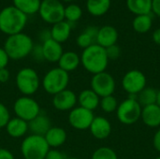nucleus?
<instances>
[{
    "label": "nucleus",
    "mask_w": 160,
    "mask_h": 159,
    "mask_svg": "<svg viewBox=\"0 0 160 159\" xmlns=\"http://www.w3.org/2000/svg\"><path fill=\"white\" fill-rule=\"evenodd\" d=\"M81 64L86 71L93 75L106 71L109 64L106 50L97 43L91 45L82 51Z\"/></svg>",
    "instance_id": "1"
},
{
    "label": "nucleus",
    "mask_w": 160,
    "mask_h": 159,
    "mask_svg": "<svg viewBox=\"0 0 160 159\" xmlns=\"http://www.w3.org/2000/svg\"><path fill=\"white\" fill-rule=\"evenodd\" d=\"M33 47L34 43L32 38L22 32L8 36L3 48L9 59L21 60L31 54Z\"/></svg>",
    "instance_id": "2"
},
{
    "label": "nucleus",
    "mask_w": 160,
    "mask_h": 159,
    "mask_svg": "<svg viewBox=\"0 0 160 159\" xmlns=\"http://www.w3.org/2000/svg\"><path fill=\"white\" fill-rule=\"evenodd\" d=\"M27 22V15L14 6H9L0 11V31L8 36L22 33Z\"/></svg>",
    "instance_id": "3"
},
{
    "label": "nucleus",
    "mask_w": 160,
    "mask_h": 159,
    "mask_svg": "<svg viewBox=\"0 0 160 159\" xmlns=\"http://www.w3.org/2000/svg\"><path fill=\"white\" fill-rule=\"evenodd\" d=\"M49 150L50 147L43 136L30 134L21 144V153L24 159H45Z\"/></svg>",
    "instance_id": "4"
},
{
    "label": "nucleus",
    "mask_w": 160,
    "mask_h": 159,
    "mask_svg": "<svg viewBox=\"0 0 160 159\" xmlns=\"http://www.w3.org/2000/svg\"><path fill=\"white\" fill-rule=\"evenodd\" d=\"M69 83V75L59 67L50 69L43 77L41 85L46 93L54 96L66 89Z\"/></svg>",
    "instance_id": "5"
},
{
    "label": "nucleus",
    "mask_w": 160,
    "mask_h": 159,
    "mask_svg": "<svg viewBox=\"0 0 160 159\" xmlns=\"http://www.w3.org/2000/svg\"><path fill=\"white\" fill-rule=\"evenodd\" d=\"M41 81L38 72L31 67L21 68L16 75V86L22 96L31 97L38 92Z\"/></svg>",
    "instance_id": "6"
},
{
    "label": "nucleus",
    "mask_w": 160,
    "mask_h": 159,
    "mask_svg": "<svg viewBox=\"0 0 160 159\" xmlns=\"http://www.w3.org/2000/svg\"><path fill=\"white\" fill-rule=\"evenodd\" d=\"M142 107L137 101V96H129L122 101L116 110V116L120 123L130 126L141 119Z\"/></svg>",
    "instance_id": "7"
},
{
    "label": "nucleus",
    "mask_w": 160,
    "mask_h": 159,
    "mask_svg": "<svg viewBox=\"0 0 160 159\" xmlns=\"http://www.w3.org/2000/svg\"><path fill=\"white\" fill-rule=\"evenodd\" d=\"M13 111L16 117H19L27 123L40 114V106L37 100L31 97L22 96L16 99L13 105Z\"/></svg>",
    "instance_id": "8"
},
{
    "label": "nucleus",
    "mask_w": 160,
    "mask_h": 159,
    "mask_svg": "<svg viewBox=\"0 0 160 159\" xmlns=\"http://www.w3.org/2000/svg\"><path fill=\"white\" fill-rule=\"evenodd\" d=\"M41 19L51 24L65 20V7L58 0H43L38 9Z\"/></svg>",
    "instance_id": "9"
},
{
    "label": "nucleus",
    "mask_w": 160,
    "mask_h": 159,
    "mask_svg": "<svg viewBox=\"0 0 160 159\" xmlns=\"http://www.w3.org/2000/svg\"><path fill=\"white\" fill-rule=\"evenodd\" d=\"M91 89L101 98L113 95L115 91L114 78L108 72H100L93 75L91 79Z\"/></svg>",
    "instance_id": "10"
},
{
    "label": "nucleus",
    "mask_w": 160,
    "mask_h": 159,
    "mask_svg": "<svg viewBox=\"0 0 160 159\" xmlns=\"http://www.w3.org/2000/svg\"><path fill=\"white\" fill-rule=\"evenodd\" d=\"M146 77L142 71L131 69L124 75L122 86L129 96H137L146 87Z\"/></svg>",
    "instance_id": "11"
},
{
    "label": "nucleus",
    "mask_w": 160,
    "mask_h": 159,
    "mask_svg": "<svg viewBox=\"0 0 160 159\" xmlns=\"http://www.w3.org/2000/svg\"><path fill=\"white\" fill-rule=\"evenodd\" d=\"M94 118L95 116L92 111L86 110L80 106L75 107L68 113V123L77 130L89 129Z\"/></svg>",
    "instance_id": "12"
},
{
    "label": "nucleus",
    "mask_w": 160,
    "mask_h": 159,
    "mask_svg": "<svg viewBox=\"0 0 160 159\" xmlns=\"http://www.w3.org/2000/svg\"><path fill=\"white\" fill-rule=\"evenodd\" d=\"M52 106L60 112L71 111L78 103V96L69 89H66L52 97Z\"/></svg>",
    "instance_id": "13"
},
{
    "label": "nucleus",
    "mask_w": 160,
    "mask_h": 159,
    "mask_svg": "<svg viewBox=\"0 0 160 159\" xmlns=\"http://www.w3.org/2000/svg\"><path fill=\"white\" fill-rule=\"evenodd\" d=\"M89 130L94 138L98 140H105L112 133V125L107 118L98 116L94 118Z\"/></svg>",
    "instance_id": "14"
},
{
    "label": "nucleus",
    "mask_w": 160,
    "mask_h": 159,
    "mask_svg": "<svg viewBox=\"0 0 160 159\" xmlns=\"http://www.w3.org/2000/svg\"><path fill=\"white\" fill-rule=\"evenodd\" d=\"M44 60L50 63H57L64 51L61 43L50 38L41 44Z\"/></svg>",
    "instance_id": "15"
},
{
    "label": "nucleus",
    "mask_w": 160,
    "mask_h": 159,
    "mask_svg": "<svg viewBox=\"0 0 160 159\" xmlns=\"http://www.w3.org/2000/svg\"><path fill=\"white\" fill-rule=\"evenodd\" d=\"M118 40V31L112 25H104L98 28L96 43L104 49L116 44Z\"/></svg>",
    "instance_id": "16"
},
{
    "label": "nucleus",
    "mask_w": 160,
    "mask_h": 159,
    "mask_svg": "<svg viewBox=\"0 0 160 159\" xmlns=\"http://www.w3.org/2000/svg\"><path fill=\"white\" fill-rule=\"evenodd\" d=\"M141 119L149 127H160V107L157 103L142 107Z\"/></svg>",
    "instance_id": "17"
},
{
    "label": "nucleus",
    "mask_w": 160,
    "mask_h": 159,
    "mask_svg": "<svg viewBox=\"0 0 160 159\" xmlns=\"http://www.w3.org/2000/svg\"><path fill=\"white\" fill-rule=\"evenodd\" d=\"M52 127L51 119L46 114H38L33 120L28 122V129L33 135L45 136V134Z\"/></svg>",
    "instance_id": "18"
},
{
    "label": "nucleus",
    "mask_w": 160,
    "mask_h": 159,
    "mask_svg": "<svg viewBox=\"0 0 160 159\" xmlns=\"http://www.w3.org/2000/svg\"><path fill=\"white\" fill-rule=\"evenodd\" d=\"M5 128L8 135L13 139L22 138L29 131L28 123L19 117L10 118Z\"/></svg>",
    "instance_id": "19"
},
{
    "label": "nucleus",
    "mask_w": 160,
    "mask_h": 159,
    "mask_svg": "<svg viewBox=\"0 0 160 159\" xmlns=\"http://www.w3.org/2000/svg\"><path fill=\"white\" fill-rule=\"evenodd\" d=\"M50 148L57 149L64 145L67 141L68 135L64 128L59 127H52L44 136Z\"/></svg>",
    "instance_id": "20"
},
{
    "label": "nucleus",
    "mask_w": 160,
    "mask_h": 159,
    "mask_svg": "<svg viewBox=\"0 0 160 159\" xmlns=\"http://www.w3.org/2000/svg\"><path fill=\"white\" fill-rule=\"evenodd\" d=\"M57 63L59 68L69 73L79 67V66L81 65V56H79L78 53L72 51L64 52Z\"/></svg>",
    "instance_id": "21"
},
{
    "label": "nucleus",
    "mask_w": 160,
    "mask_h": 159,
    "mask_svg": "<svg viewBox=\"0 0 160 159\" xmlns=\"http://www.w3.org/2000/svg\"><path fill=\"white\" fill-rule=\"evenodd\" d=\"M99 102L100 97L92 89H84L78 96L79 106L92 112L99 106Z\"/></svg>",
    "instance_id": "22"
},
{
    "label": "nucleus",
    "mask_w": 160,
    "mask_h": 159,
    "mask_svg": "<svg viewBox=\"0 0 160 159\" xmlns=\"http://www.w3.org/2000/svg\"><path fill=\"white\" fill-rule=\"evenodd\" d=\"M71 23L67 21H62L52 24L51 31V37L53 40L63 43L67 41L71 33Z\"/></svg>",
    "instance_id": "23"
},
{
    "label": "nucleus",
    "mask_w": 160,
    "mask_h": 159,
    "mask_svg": "<svg viewBox=\"0 0 160 159\" xmlns=\"http://www.w3.org/2000/svg\"><path fill=\"white\" fill-rule=\"evenodd\" d=\"M98 33V28L96 26H87L83 32H82L77 39V45L82 49H86L90 47L93 44H96L97 41V36Z\"/></svg>",
    "instance_id": "24"
},
{
    "label": "nucleus",
    "mask_w": 160,
    "mask_h": 159,
    "mask_svg": "<svg viewBox=\"0 0 160 159\" xmlns=\"http://www.w3.org/2000/svg\"><path fill=\"white\" fill-rule=\"evenodd\" d=\"M127 7L136 16L151 14L152 0H127Z\"/></svg>",
    "instance_id": "25"
},
{
    "label": "nucleus",
    "mask_w": 160,
    "mask_h": 159,
    "mask_svg": "<svg viewBox=\"0 0 160 159\" xmlns=\"http://www.w3.org/2000/svg\"><path fill=\"white\" fill-rule=\"evenodd\" d=\"M86 7L91 15L99 17L109 11L111 7V0H87Z\"/></svg>",
    "instance_id": "26"
},
{
    "label": "nucleus",
    "mask_w": 160,
    "mask_h": 159,
    "mask_svg": "<svg viewBox=\"0 0 160 159\" xmlns=\"http://www.w3.org/2000/svg\"><path fill=\"white\" fill-rule=\"evenodd\" d=\"M40 3V0H13V6L25 15L38 12Z\"/></svg>",
    "instance_id": "27"
},
{
    "label": "nucleus",
    "mask_w": 160,
    "mask_h": 159,
    "mask_svg": "<svg viewBox=\"0 0 160 159\" xmlns=\"http://www.w3.org/2000/svg\"><path fill=\"white\" fill-rule=\"evenodd\" d=\"M153 25V19L151 14L138 15L134 18L132 22L133 29L139 34L147 33Z\"/></svg>",
    "instance_id": "28"
},
{
    "label": "nucleus",
    "mask_w": 160,
    "mask_h": 159,
    "mask_svg": "<svg viewBox=\"0 0 160 159\" xmlns=\"http://www.w3.org/2000/svg\"><path fill=\"white\" fill-rule=\"evenodd\" d=\"M158 90L152 87H145L137 95V101L142 107L156 104L158 100Z\"/></svg>",
    "instance_id": "29"
},
{
    "label": "nucleus",
    "mask_w": 160,
    "mask_h": 159,
    "mask_svg": "<svg viewBox=\"0 0 160 159\" xmlns=\"http://www.w3.org/2000/svg\"><path fill=\"white\" fill-rule=\"evenodd\" d=\"M82 15V10L81 7L78 5L71 4L65 7V19L67 20V22L70 23L79 21Z\"/></svg>",
    "instance_id": "30"
},
{
    "label": "nucleus",
    "mask_w": 160,
    "mask_h": 159,
    "mask_svg": "<svg viewBox=\"0 0 160 159\" xmlns=\"http://www.w3.org/2000/svg\"><path fill=\"white\" fill-rule=\"evenodd\" d=\"M118 105L119 104H118L116 98L112 95V96H108V97H101L100 98L99 106H100L101 110L104 112L112 113L113 112H116Z\"/></svg>",
    "instance_id": "31"
},
{
    "label": "nucleus",
    "mask_w": 160,
    "mask_h": 159,
    "mask_svg": "<svg viewBox=\"0 0 160 159\" xmlns=\"http://www.w3.org/2000/svg\"><path fill=\"white\" fill-rule=\"evenodd\" d=\"M91 159H118V157L112 148L99 147L93 153Z\"/></svg>",
    "instance_id": "32"
},
{
    "label": "nucleus",
    "mask_w": 160,
    "mask_h": 159,
    "mask_svg": "<svg viewBox=\"0 0 160 159\" xmlns=\"http://www.w3.org/2000/svg\"><path fill=\"white\" fill-rule=\"evenodd\" d=\"M10 119V113L7 106L0 102V128L6 127Z\"/></svg>",
    "instance_id": "33"
},
{
    "label": "nucleus",
    "mask_w": 160,
    "mask_h": 159,
    "mask_svg": "<svg viewBox=\"0 0 160 159\" xmlns=\"http://www.w3.org/2000/svg\"><path fill=\"white\" fill-rule=\"evenodd\" d=\"M105 50H106V53H107L109 60H115V59L119 58V56L121 54V49L117 44L110 46V47L106 48Z\"/></svg>",
    "instance_id": "34"
},
{
    "label": "nucleus",
    "mask_w": 160,
    "mask_h": 159,
    "mask_svg": "<svg viewBox=\"0 0 160 159\" xmlns=\"http://www.w3.org/2000/svg\"><path fill=\"white\" fill-rule=\"evenodd\" d=\"M31 55L33 56V58L37 61V62H41L44 60L43 57V52H42V47L41 45H38L33 47V50L31 52Z\"/></svg>",
    "instance_id": "35"
},
{
    "label": "nucleus",
    "mask_w": 160,
    "mask_h": 159,
    "mask_svg": "<svg viewBox=\"0 0 160 159\" xmlns=\"http://www.w3.org/2000/svg\"><path fill=\"white\" fill-rule=\"evenodd\" d=\"M45 159H66V157L58 149L50 148V150L48 151V153L45 157Z\"/></svg>",
    "instance_id": "36"
},
{
    "label": "nucleus",
    "mask_w": 160,
    "mask_h": 159,
    "mask_svg": "<svg viewBox=\"0 0 160 159\" xmlns=\"http://www.w3.org/2000/svg\"><path fill=\"white\" fill-rule=\"evenodd\" d=\"M9 58L6 52V51L4 50V48L0 47V69L7 67L8 62H9Z\"/></svg>",
    "instance_id": "37"
},
{
    "label": "nucleus",
    "mask_w": 160,
    "mask_h": 159,
    "mask_svg": "<svg viewBox=\"0 0 160 159\" xmlns=\"http://www.w3.org/2000/svg\"><path fill=\"white\" fill-rule=\"evenodd\" d=\"M10 79V72L7 67L0 69V83H6Z\"/></svg>",
    "instance_id": "38"
},
{
    "label": "nucleus",
    "mask_w": 160,
    "mask_h": 159,
    "mask_svg": "<svg viewBox=\"0 0 160 159\" xmlns=\"http://www.w3.org/2000/svg\"><path fill=\"white\" fill-rule=\"evenodd\" d=\"M0 159H15L13 154L6 148H0Z\"/></svg>",
    "instance_id": "39"
},
{
    "label": "nucleus",
    "mask_w": 160,
    "mask_h": 159,
    "mask_svg": "<svg viewBox=\"0 0 160 159\" xmlns=\"http://www.w3.org/2000/svg\"><path fill=\"white\" fill-rule=\"evenodd\" d=\"M153 144L155 149L160 153V128L156 132L154 138H153Z\"/></svg>",
    "instance_id": "40"
},
{
    "label": "nucleus",
    "mask_w": 160,
    "mask_h": 159,
    "mask_svg": "<svg viewBox=\"0 0 160 159\" xmlns=\"http://www.w3.org/2000/svg\"><path fill=\"white\" fill-rule=\"evenodd\" d=\"M152 12L160 17V0H152Z\"/></svg>",
    "instance_id": "41"
},
{
    "label": "nucleus",
    "mask_w": 160,
    "mask_h": 159,
    "mask_svg": "<svg viewBox=\"0 0 160 159\" xmlns=\"http://www.w3.org/2000/svg\"><path fill=\"white\" fill-rule=\"evenodd\" d=\"M39 37H40V40L42 41V43H43L44 41H46V40L52 38V37H51V31H49V30H43V31L40 33Z\"/></svg>",
    "instance_id": "42"
},
{
    "label": "nucleus",
    "mask_w": 160,
    "mask_h": 159,
    "mask_svg": "<svg viewBox=\"0 0 160 159\" xmlns=\"http://www.w3.org/2000/svg\"><path fill=\"white\" fill-rule=\"evenodd\" d=\"M152 37H153V40L156 44L160 45V27L154 31Z\"/></svg>",
    "instance_id": "43"
},
{
    "label": "nucleus",
    "mask_w": 160,
    "mask_h": 159,
    "mask_svg": "<svg viewBox=\"0 0 160 159\" xmlns=\"http://www.w3.org/2000/svg\"><path fill=\"white\" fill-rule=\"evenodd\" d=\"M157 104L160 107V89L158 91V100H157Z\"/></svg>",
    "instance_id": "44"
},
{
    "label": "nucleus",
    "mask_w": 160,
    "mask_h": 159,
    "mask_svg": "<svg viewBox=\"0 0 160 159\" xmlns=\"http://www.w3.org/2000/svg\"><path fill=\"white\" fill-rule=\"evenodd\" d=\"M66 159H80V158H77V157H66Z\"/></svg>",
    "instance_id": "45"
},
{
    "label": "nucleus",
    "mask_w": 160,
    "mask_h": 159,
    "mask_svg": "<svg viewBox=\"0 0 160 159\" xmlns=\"http://www.w3.org/2000/svg\"><path fill=\"white\" fill-rule=\"evenodd\" d=\"M64 1H66V2H70V1H73V0H64Z\"/></svg>",
    "instance_id": "46"
},
{
    "label": "nucleus",
    "mask_w": 160,
    "mask_h": 159,
    "mask_svg": "<svg viewBox=\"0 0 160 159\" xmlns=\"http://www.w3.org/2000/svg\"><path fill=\"white\" fill-rule=\"evenodd\" d=\"M156 159H160V157H157Z\"/></svg>",
    "instance_id": "47"
}]
</instances>
